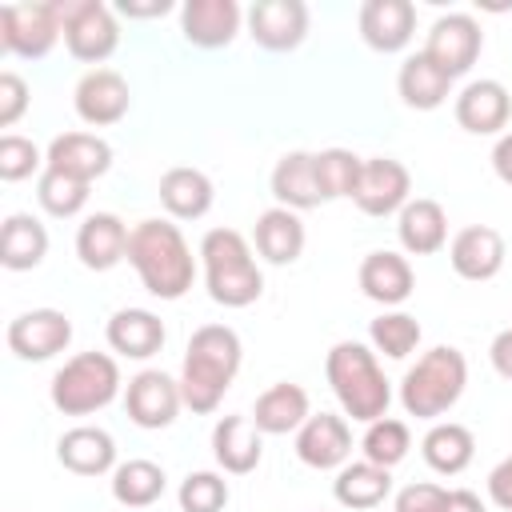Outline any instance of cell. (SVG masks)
<instances>
[{"label": "cell", "instance_id": "9c48e42d", "mask_svg": "<svg viewBox=\"0 0 512 512\" xmlns=\"http://www.w3.org/2000/svg\"><path fill=\"white\" fill-rule=\"evenodd\" d=\"M480 48H484L480 24H476L468 12H448V16H440V20L432 24L428 44H424V56H428L444 76L456 80V76H464V72L476 64Z\"/></svg>", "mask_w": 512, "mask_h": 512}, {"label": "cell", "instance_id": "83f0119b", "mask_svg": "<svg viewBox=\"0 0 512 512\" xmlns=\"http://www.w3.org/2000/svg\"><path fill=\"white\" fill-rule=\"evenodd\" d=\"M308 392L292 380H280L272 388H264L252 404V424L264 432V436H288V432H300V424L308 420Z\"/></svg>", "mask_w": 512, "mask_h": 512}, {"label": "cell", "instance_id": "2e32d148", "mask_svg": "<svg viewBox=\"0 0 512 512\" xmlns=\"http://www.w3.org/2000/svg\"><path fill=\"white\" fill-rule=\"evenodd\" d=\"M296 456L308 468H320V472L324 468H344L348 456H352V428L336 412L308 416L296 432Z\"/></svg>", "mask_w": 512, "mask_h": 512}, {"label": "cell", "instance_id": "ee69618b", "mask_svg": "<svg viewBox=\"0 0 512 512\" xmlns=\"http://www.w3.org/2000/svg\"><path fill=\"white\" fill-rule=\"evenodd\" d=\"M488 500L504 512H512V456H504L492 472H488Z\"/></svg>", "mask_w": 512, "mask_h": 512}, {"label": "cell", "instance_id": "3957f363", "mask_svg": "<svg viewBox=\"0 0 512 512\" xmlns=\"http://www.w3.org/2000/svg\"><path fill=\"white\" fill-rule=\"evenodd\" d=\"M324 376H328L332 396L340 400L344 416H352L360 424L388 416L392 388H388V376H384V368L368 344H360V340L332 344L328 360H324Z\"/></svg>", "mask_w": 512, "mask_h": 512}, {"label": "cell", "instance_id": "8fae6325", "mask_svg": "<svg viewBox=\"0 0 512 512\" xmlns=\"http://www.w3.org/2000/svg\"><path fill=\"white\" fill-rule=\"evenodd\" d=\"M72 344V320L60 308H32L8 324V348L20 360H52Z\"/></svg>", "mask_w": 512, "mask_h": 512}, {"label": "cell", "instance_id": "ab89813d", "mask_svg": "<svg viewBox=\"0 0 512 512\" xmlns=\"http://www.w3.org/2000/svg\"><path fill=\"white\" fill-rule=\"evenodd\" d=\"M180 512H220L228 504V480L216 472H188L180 480Z\"/></svg>", "mask_w": 512, "mask_h": 512}, {"label": "cell", "instance_id": "8d00e7d4", "mask_svg": "<svg viewBox=\"0 0 512 512\" xmlns=\"http://www.w3.org/2000/svg\"><path fill=\"white\" fill-rule=\"evenodd\" d=\"M360 168H364V160L356 152H348V148H324V152H316V176H320L324 200H344V196L352 200L356 180H360Z\"/></svg>", "mask_w": 512, "mask_h": 512}, {"label": "cell", "instance_id": "7a4b0ae2", "mask_svg": "<svg viewBox=\"0 0 512 512\" xmlns=\"http://www.w3.org/2000/svg\"><path fill=\"white\" fill-rule=\"evenodd\" d=\"M240 336L228 324H200L184 348L180 396L192 412H216L228 384L240 372Z\"/></svg>", "mask_w": 512, "mask_h": 512}, {"label": "cell", "instance_id": "60d3db41", "mask_svg": "<svg viewBox=\"0 0 512 512\" xmlns=\"http://www.w3.org/2000/svg\"><path fill=\"white\" fill-rule=\"evenodd\" d=\"M40 164H44V156H40V148L28 136H16V132L0 136V180L16 184V180L32 176Z\"/></svg>", "mask_w": 512, "mask_h": 512}, {"label": "cell", "instance_id": "f546056e", "mask_svg": "<svg viewBox=\"0 0 512 512\" xmlns=\"http://www.w3.org/2000/svg\"><path fill=\"white\" fill-rule=\"evenodd\" d=\"M212 180L200 168H168L160 176V204L172 220H200L212 208Z\"/></svg>", "mask_w": 512, "mask_h": 512}, {"label": "cell", "instance_id": "d590c367", "mask_svg": "<svg viewBox=\"0 0 512 512\" xmlns=\"http://www.w3.org/2000/svg\"><path fill=\"white\" fill-rule=\"evenodd\" d=\"M360 448H364V460H372V464H380V468L392 472V468L408 456V448H412V432H408L404 420L380 416V420H372V424L364 428Z\"/></svg>", "mask_w": 512, "mask_h": 512}, {"label": "cell", "instance_id": "6da1fadb", "mask_svg": "<svg viewBox=\"0 0 512 512\" xmlns=\"http://www.w3.org/2000/svg\"><path fill=\"white\" fill-rule=\"evenodd\" d=\"M128 264L156 300H180L196 280V260L172 220H140L128 236Z\"/></svg>", "mask_w": 512, "mask_h": 512}, {"label": "cell", "instance_id": "603a6c76", "mask_svg": "<svg viewBox=\"0 0 512 512\" xmlns=\"http://www.w3.org/2000/svg\"><path fill=\"white\" fill-rule=\"evenodd\" d=\"M212 456L224 472L248 476L264 456V432L252 424V416H220L212 428Z\"/></svg>", "mask_w": 512, "mask_h": 512}, {"label": "cell", "instance_id": "cb8c5ba5", "mask_svg": "<svg viewBox=\"0 0 512 512\" xmlns=\"http://www.w3.org/2000/svg\"><path fill=\"white\" fill-rule=\"evenodd\" d=\"M56 460L76 476H104L116 472V440L104 428L80 424L56 440Z\"/></svg>", "mask_w": 512, "mask_h": 512}, {"label": "cell", "instance_id": "c3c4849f", "mask_svg": "<svg viewBox=\"0 0 512 512\" xmlns=\"http://www.w3.org/2000/svg\"><path fill=\"white\" fill-rule=\"evenodd\" d=\"M168 8H172L168 0H152V4H132V0H124V4H120L124 16H164Z\"/></svg>", "mask_w": 512, "mask_h": 512}, {"label": "cell", "instance_id": "7402d4cb", "mask_svg": "<svg viewBox=\"0 0 512 512\" xmlns=\"http://www.w3.org/2000/svg\"><path fill=\"white\" fill-rule=\"evenodd\" d=\"M412 288H416V276H412L408 256L380 248V252H368L360 260V292L368 300H376L384 308H396L412 296Z\"/></svg>", "mask_w": 512, "mask_h": 512}, {"label": "cell", "instance_id": "4316f807", "mask_svg": "<svg viewBox=\"0 0 512 512\" xmlns=\"http://www.w3.org/2000/svg\"><path fill=\"white\" fill-rule=\"evenodd\" d=\"M104 336H108V348L128 356V360H148V356H156L164 348V324L148 308H120V312H112Z\"/></svg>", "mask_w": 512, "mask_h": 512}, {"label": "cell", "instance_id": "74e56055", "mask_svg": "<svg viewBox=\"0 0 512 512\" xmlns=\"http://www.w3.org/2000/svg\"><path fill=\"white\" fill-rule=\"evenodd\" d=\"M36 200H40V208H44L48 216L68 220V216H76V212L88 204V184H84V180H72V176H64V172H56V168H44L40 180H36Z\"/></svg>", "mask_w": 512, "mask_h": 512}, {"label": "cell", "instance_id": "b9f144b4", "mask_svg": "<svg viewBox=\"0 0 512 512\" xmlns=\"http://www.w3.org/2000/svg\"><path fill=\"white\" fill-rule=\"evenodd\" d=\"M392 508H396V512H444V508H448V488L428 484V480L408 484V488L396 492V504H392Z\"/></svg>", "mask_w": 512, "mask_h": 512}, {"label": "cell", "instance_id": "7bdbcfd3", "mask_svg": "<svg viewBox=\"0 0 512 512\" xmlns=\"http://www.w3.org/2000/svg\"><path fill=\"white\" fill-rule=\"evenodd\" d=\"M28 108V84L16 72H0V128H12Z\"/></svg>", "mask_w": 512, "mask_h": 512}, {"label": "cell", "instance_id": "5bb4252c", "mask_svg": "<svg viewBox=\"0 0 512 512\" xmlns=\"http://www.w3.org/2000/svg\"><path fill=\"white\" fill-rule=\"evenodd\" d=\"M72 104H76V116L92 128H104V124H116L124 120V112L132 108V92H128V80L112 68H92L80 76L76 92H72Z\"/></svg>", "mask_w": 512, "mask_h": 512}, {"label": "cell", "instance_id": "e575fe53", "mask_svg": "<svg viewBox=\"0 0 512 512\" xmlns=\"http://www.w3.org/2000/svg\"><path fill=\"white\" fill-rule=\"evenodd\" d=\"M112 496L124 508H148L164 496V468L152 460H124L112 472Z\"/></svg>", "mask_w": 512, "mask_h": 512}, {"label": "cell", "instance_id": "f35d334b", "mask_svg": "<svg viewBox=\"0 0 512 512\" xmlns=\"http://www.w3.org/2000/svg\"><path fill=\"white\" fill-rule=\"evenodd\" d=\"M368 340H372L376 352H384L392 360H404L420 344V324L408 312H384V316H376L368 324Z\"/></svg>", "mask_w": 512, "mask_h": 512}, {"label": "cell", "instance_id": "4dcf8cb0", "mask_svg": "<svg viewBox=\"0 0 512 512\" xmlns=\"http://www.w3.org/2000/svg\"><path fill=\"white\" fill-rule=\"evenodd\" d=\"M44 256H48V228L28 212H12L0 228V264L8 272H28Z\"/></svg>", "mask_w": 512, "mask_h": 512}, {"label": "cell", "instance_id": "836d02e7", "mask_svg": "<svg viewBox=\"0 0 512 512\" xmlns=\"http://www.w3.org/2000/svg\"><path fill=\"white\" fill-rule=\"evenodd\" d=\"M388 492H392V472L380 468V464H372V460L344 464V468L336 472V480H332V496H336V504L356 508V512H360V508H376V504H384Z\"/></svg>", "mask_w": 512, "mask_h": 512}, {"label": "cell", "instance_id": "9a60e30c", "mask_svg": "<svg viewBox=\"0 0 512 512\" xmlns=\"http://www.w3.org/2000/svg\"><path fill=\"white\" fill-rule=\"evenodd\" d=\"M504 256H508V248H504V236L496 232V228H488V224H468V228H460L456 236H452V244H448V260H452V272L460 276V280H492L500 268H504Z\"/></svg>", "mask_w": 512, "mask_h": 512}, {"label": "cell", "instance_id": "e0dca14e", "mask_svg": "<svg viewBox=\"0 0 512 512\" xmlns=\"http://www.w3.org/2000/svg\"><path fill=\"white\" fill-rule=\"evenodd\" d=\"M44 168H56V172H64L72 180L92 184L112 168V148L96 132H64V136H56L48 144Z\"/></svg>", "mask_w": 512, "mask_h": 512}, {"label": "cell", "instance_id": "ba28073f", "mask_svg": "<svg viewBox=\"0 0 512 512\" xmlns=\"http://www.w3.org/2000/svg\"><path fill=\"white\" fill-rule=\"evenodd\" d=\"M64 36L56 0L44 4H4L0 8V48L20 60H40Z\"/></svg>", "mask_w": 512, "mask_h": 512}, {"label": "cell", "instance_id": "484cf974", "mask_svg": "<svg viewBox=\"0 0 512 512\" xmlns=\"http://www.w3.org/2000/svg\"><path fill=\"white\" fill-rule=\"evenodd\" d=\"M396 236H400V248L408 256H432L448 244V212L428 200V196H416L400 208V220H396Z\"/></svg>", "mask_w": 512, "mask_h": 512}, {"label": "cell", "instance_id": "bcb514c9", "mask_svg": "<svg viewBox=\"0 0 512 512\" xmlns=\"http://www.w3.org/2000/svg\"><path fill=\"white\" fill-rule=\"evenodd\" d=\"M492 168H496V176H500L504 184H512V132H504V136L496 140V148H492Z\"/></svg>", "mask_w": 512, "mask_h": 512}, {"label": "cell", "instance_id": "4fadbf2b", "mask_svg": "<svg viewBox=\"0 0 512 512\" xmlns=\"http://www.w3.org/2000/svg\"><path fill=\"white\" fill-rule=\"evenodd\" d=\"M248 36L268 52H292L308 36L304 0H256L248 8Z\"/></svg>", "mask_w": 512, "mask_h": 512}, {"label": "cell", "instance_id": "5b68a950", "mask_svg": "<svg viewBox=\"0 0 512 512\" xmlns=\"http://www.w3.org/2000/svg\"><path fill=\"white\" fill-rule=\"evenodd\" d=\"M464 384H468V360H464V352L452 348V344H436V348H428L404 372V380H400V404L416 420H436V416H444L464 396Z\"/></svg>", "mask_w": 512, "mask_h": 512}, {"label": "cell", "instance_id": "f1b7e54d", "mask_svg": "<svg viewBox=\"0 0 512 512\" xmlns=\"http://www.w3.org/2000/svg\"><path fill=\"white\" fill-rule=\"evenodd\" d=\"M252 240H256V252L268 264H292L304 252V224H300V216L292 208H280L276 204V208H268V212L256 216Z\"/></svg>", "mask_w": 512, "mask_h": 512}, {"label": "cell", "instance_id": "277c9868", "mask_svg": "<svg viewBox=\"0 0 512 512\" xmlns=\"http://www.w3.org/2000/svg\"><path fill=\"white\" fill-rule=\"evenodd\" d=\"M200 264L208 296L224 308H248L264 292V272L236 228H208L200 240Z\"/></svg>", "mask_w": 512, "mask_h": 512}, {"label": "cell", "instance_id": "1f68e13d", "mask_svg": "<svg viewBox=\"0 0 512 512\" xmlns=\"http://www.w3.org/2000/svg\"><path fill=\"white\" fill-rule=\"evenodd\" d=\"M420 452H424V460H428L432 472L460 476L472 464V456H476V436L464 424H456V420H440V424H432L424 432Z\"/></svg>", "mask_w": 512, "mask_h": 512}, {"label": "cell", "instance_id": "7dc6e473", "mask_svg": "<svg viewBox=\"0 0 512 512\" xmlns=\"http://www.w3.org/2000/svg\"><path fill=\"white\" fill-rule=\"evenodd\" d=\"M444 512H488L484 504H480V496L476 492H468V488H452L448 492V508Z\"/></svg>", "mask_w": 512, "mask_h": 512}, {"label": "cell", "instance_id": "52a82bcc", "mask_svg": "<svg viewBox=\"0 0 512 512\" xmlns=\"http://www.w3.org/2000/svg\"><path fill=\"white\" fill-rule=\"evenodd\" d=\"M60 24H64V44L76 60L100 64L116 52L120 44V24L108 4L100 0H56Z\"/></svg>", "mask_w": 512, "mask_h": 512}, {"label": "cell", "instance_id": "7c38bea8", "mask_svg": "<svg viewBox=\"0 0 512 512\" xmlns=\"http://www.w3.org/2000/svg\"><path fill=\"white\" fill-rule=\"evenodd\" d=\"M184 396H180V380H172L168 372L160 368H144L128 380V392H124V408H128V420L136 428H168L180 412Z\"/></svg>", "mask_w": 512, "mask_h": 512}, {"label": "cell", "instance_id": "8992f818", "mask_svg": "<svg viewBox=\"0 0 512 512\" xmlns=\"http://www.w3.org/2000/svg\"><path fill=\"white\" fill-rule=\"evenodd\" d=\"M120 392V368L108 352H80L64 360V368L52 376V408L64 416H88L116 400Z\"/></svg>", "mask_w": 512, "mask_h": 512}, {"label": "cell", "instance_id": "d6a6232c", "mask_svg": "<svg viewBox=\"0 0 512 512\" xmlns=\"http://www.w3.org/2000/svg\"><path fill=\"white\" fill-rule=\"evenodd\" d=\"M396 88H400V100H404L408 108H416V112H432V108H440V104L448 100V92H452V76H444V72L424 56V48H420V52H412V56L400 64Z\"/></svg>", "mask_w": 512, "mask_h": 512}, {"label": "cell", "instance_id": "30bf717a", "mask_svg": "<svg viewBox=\"0 0 512 512\" xmlns=\"http://www.w3.org/2000/svg\"><path fill=\"white\" fill-rule=\"evenodd\" d=\"M408 192H412V176L400 160L392 156H368L364 168H360V180H356V208L364 216H400V208L408 204Z\"/></svg>", "mask_w": 512, "mask_h": 512}, {"label": "cell", "instance_id": "d4e9b609", "mask_svg": "<svg viewBox=\"0 0 512 512\" xmlns=\"http://www.w3.org/2000/svg\"><path fill=\"white\" fill-rule=\"evenodd\" d=\"M272 196L280 208H292V212L324 204L320 176H316V152H284L272 168Z\"/></svg>", "mask_w": 512, "mask_h": 512}, {"label": "cell", "instance_id": "ac0fdd59", "mask_svg": "<svg viewBox=\"0 0 512 512\" xmlns=\"http://www.w3.org/2000/svg\"><path fill=\"white\" fill-rule=\"evenodd\" d=\"M416 32V8L412 0H364L360 4V36L376 52H400L408 48Z\"/></svg>", "mask_w": 512, "mask_h": 512}, {"label": "cell", "instance_id": "d6986e66", "mask_svg": "<svg viewBox=\"0 0 512 512\" xmlns=\"http://www.w3.org/2000/svg\"><path fill=\"white\" fill-rule=\"evenodd\" d=\"M180 32L196 48H228L240 32L236 0H188L180 8Z\"/></svg>", "mask_w": 512, "mask_h": 512}, {"label": "cell", "instance_id": "ffe728a7", "mask_svg": "<svg viewBox=\"0 0 512 512\" xmlns=\"http://www.w3.org/2000/svg\"><path fill=\"white\" fill-rule=\"evenodd\" d=\"M456 124L472 136H496L508 116H512V100L508 88L500 80H472L460 96H456Z\"/></svg>", "mask_w": 512, "mask_h": 512}, {"label": "cell", "instance_id": "44dd1931", "mask_svg": "<svg viewBox=\"0 0 512 512\" xmlns=\"http://www.w3.org/2000/svg\"><path fill=\"white\" fill-rule=\"evenodd\" d=\"M128 228L116 212H92L76 232V256L92 272H108L128 256Z\"/></svg>", "mask_w": 512, "mask_h": 512}, {"label": "cell", "instance_id": "f6af8a7d", "mask_svg": "<svg viewBox=\"0 0 512 512\" xmlns=\"http://www.w3.org/2000/svg\"><path fill=\"white\" fill-rule=\"evenodd\" d=\"M488 360H492V368H496L504 380H512V328H504V332L492 336V344H488Z\"/></svg>", "mask_w": 512, "mask_h": 512}]
</instances>
